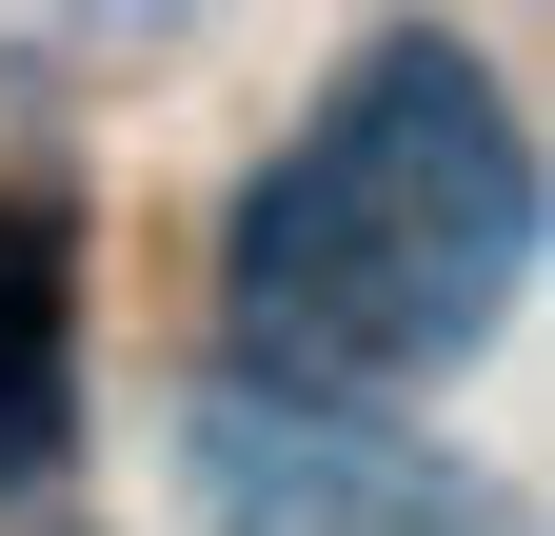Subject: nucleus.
I'll use <instances>...</instances> for the list:
<instances>
[{
  "label": "nucleus",
  "instance_id": "obj_1",
  "mask_svg": "<svg viewBox=\"0 0 555 536\" xmlns=\"http://www.w3.org/2000/svg\"><path fill=\"white\" fill-rule=\"evenodd\" d=\"M219 279H238L258 378H298V397H397V378L476 358L516 318V279H535L516 100L476 80L456 40H377L358 80L258 159Z\"/></svg>",
  "mask_w": 555,
  "mask_h": 536
},
{
  "label": "nucleus",
  "instance_id": "obj_2",
  "mask_svg": "<svg viewBox=\"0 0 555 536\" xmlns=\"http://www.w3.org/2000/svg\"><path fill=\"white\" fill-rule=\"evenodd\" d=\"M179 477H198L219 536H516L496 477H456L377 397H298V378H219L179 418Z\"/></svg>",
  "mask_w": 555,
  "mask_h": 536
},
{
  "label": "nucleus",
  "instance_id": "obj_3",
  "mask_svg": "<svg viewBox=\"0 0 555 536\" xmlns=\"http://www.w3.org/2000/svg\"><path fill=\"white\" fill-rule=\"evenodd\" d=\"M60 457V239L0 199V477Z\"/></svg>",
  "mask_w": 555,
  "mask_h": 536
}]
</instances>
